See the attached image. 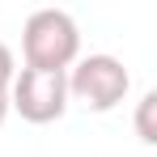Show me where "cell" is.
Masks as SVG:
<instances>
[{"instance_id":"5","label":"cell","mask_w":157,"mask_h":157,"mask_svg":"<svg viewBox=\"0 0 157 157\" xmlns=\"http://www.w3.org/2000/svg\"><path fill=\"white\" fill-rule=\"evenodd\" d=\"M13 77H17V64H13V51L0 43V89H9L13 85Z\"/></svg>"},{"instance_id":"1","label":"cell","mask_w":157,"mask_h":157,"mask_svg":"<svg viewBox=\"0 0 157 157\" xmlns=\"http://www.w3.org/2000/svg\"><path fill=\"white\" fill-rule=\"evenodd\" d=\"M21 51H26V68L68 72L77 64V55H81V30L64 9H38V13L26 17Z\"/></svg>"},{"instance_id":"3","label":"cell","mask_w":157,"mask_h":157,"mask_svg":"<svg viewBox=\"0 0 157 157\" xmlns=\"http://www.w3.org/2000/svg\"><path fill=\"white\" fill-rule=\"evenodd\" d=\"M9 106L26 123H55L68 110V72H38L21 68L9 85Z\"/></svg>"},{"instance_id":"4","label":"cell","mask_w":157,"mask_h":157,"mask_svg":"<svg viewBox=\"0 0 157 157\" xmlns=\"http://www.w3.org/2000/svg\"><path fill=\"white\" fill-rule=\"evenodd\" d=\"M153 110H157V94H144V98H140V110H136V136H140L144 144H153V140H157Z\"/></svg>"},{"instance_id":"6","label":"cell","mask_w":157,"mask_h":157,"mask_svg":"<svg viewBox=\"0 0 157 157\" xmlns=\"http://www.w3.org/2000/svg\"><path fill=\"white\" fill-rule=\"evenodd\" d=\"M9 119V89H0V123Z\"/></svg>"},{"instance_id":"2","label":"cell","mask_w":157,"mask_h":157,"mask_svg":"<svg viewBox=\"0 0 157 157\" xmlns=\"http://www.w3.org/2000/svg\"><path fill=\"white\" fill-rule=\"evenodd\" d=\"M128 85H132V77L123 68V59H115V55H85L68 72V98H77L81 106L102 115V110H115L128 98Z\"/></svg>"}]
</instances>
